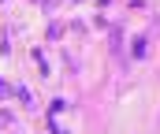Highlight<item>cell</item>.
Returning a JSON list of instances; mask_svg holds the SVG:
<instances>
[{"instance_id":"1","label":"cell","mask_w":160,"mask_h":134,"mask_svg":"<svg viewBox=\"0 0 160 134\" xmlns=\"http://www.w3.org/2000/svg\"><path fill=\"white\" fill-rule=\"evenodd\" d=\"M145 48H149V41H145V37H134V56H138V60L145 56Z\"/></svg>"}]
</instances>
